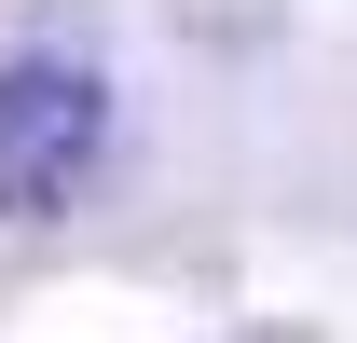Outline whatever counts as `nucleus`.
Here are the masks:
<instances>
[{
	"instance_id": "nucleus-1",
	"label": "nucleus",
	"mask_w": 357,
	"mask_h": 343,
	"mask_svg": "<svg viewBox=\"0 0 357 343\" xmlns=\"http://www.w3.org/2000/svg\"><path fill=\"white\" fill-rule=\"evenodd\" d=\"M110 151L96 55H0V220H55Z\"/></svg>"
}]
</instances>
